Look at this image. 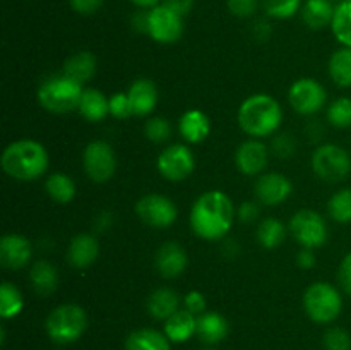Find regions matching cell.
Returning a JSON list of instances; mask_svg holds the SVG:
<instances>
[{
  "mask_svg": "<svg viewBox=\"0 0 351 350\" xmlns=\"http://www.w3.org/2000/svg\"><path fill=\"white\" fill-rule=\"evenodd\" d=\"M237 209L228 194L223 191H208L199 196L191 208L189 223L199 239L221 240L228 235L235 222Z\"/></svg>",
  "mask_w": 351,
  "mask_h": 350,
  "instance_id": "obj_1",
  "label": "cell"
},
{
  "mask_svg": "<svg viewBox=\"0 0 351 350\" xmlns=\"http://www.w3.org/2000/svg\"><path fill=\"white\" fill-rule=\"evenodd\" d=\"M2 170L21 182H31L47 174L50 156L47 148L34 139H19L10 143L0 158Z\"/></svg>",
  "mask_w": 351,
  "mask_h": 350,
  "instance_id": "obj_2",
  "label": "cell"
},
{
  "mask_svg": "<svg viewBox=\"0 0 351 350\" xmlns=\"http://www.w3.org/2000/svg\"><path fill=\"white\" fill-rule=\"evenodd\" d=\"M239 126L252 139H263L278 132L283 122V110L278 100L266 93H256L242 102L239 108Z\"/></svg>",
  "mask_w": 351,
  "mask_h": 350,
  "instance_id": "obj_3",
  "label": "cell"
},
{
  "mask_svg": "<svg viewBox=\"0 0 351 350\" xmlns=\"http://www.w3.org/2000/svg\"><path fill=\"white\" fill-rule=\"evenodd\" d=\"M82 86L84 84L69 78L64 72L53 74L41 81L36 93L38 103L51 113L74 112L77 110L82 91H84Z\"/></svg>",
  "mask_w": 351,
  "mask_h": 350,
  "instance_id": "obj_4",
  "label": "cell"
},
{
  "mask_svg": "<svg viewBox=\"0 0 351 350\" xmlns=\"http://www.w3.org/2000/svg\"><path fill=\"white\" fill-rule=\"evenodd\" d=\"M45 328L51 342L58 345L74 343L86 333L88 314L77 304H62L48 314Z\"/></svg>",
  "mask_w": 351,
  "mask_h": 350,
  "instance_id": "obj_5",
  "label": "cell"
},
{
  "mask_svg": "<svg viewBox=\"0 0 351 350\" xmlns=\"http://www.w3.org/2000/svg\"><path fill=\"white\" fill-rule=\"evenodd\" d=\"M304 309L314 323L329 325L336 321L343 311L341 292L328 281H315L305 290Z\"/></svg>",
  "mask_w": 351,
  "mask_h": 350,
  "instance_id": "obj_6",
  "label": "cell"
},
{
  "mask_svg": "<svg viewBox=\"0 0 351 350\" xmlns=\"http://www.w3.org/2000/svg\"><path fill=\"white\" fill-rule=\"evenodd\" d=\"M312 170L326 182H339L351 172V156L338 144H322L312 153Z\"/></svg>",
  "mask_w": 351,
  "mask_h": 350,
  "instance_id": "obj_7",
  "label": "cell"
},
{
  "mask_svg": "<svg viewBox=\"0 0 351 350\" xmlns=\"http://www.w3.org/2000/svg\"><path fill=\"white\" fill-rule=\"evenodd\" d=\"M290 232L293 239L305 249H319L328 242V222L314 209H300L290 220Z\"/></svg>",
  "mask_w": 351,
  "mask_h": 350,
  "instance_id": "obj_8",
  "label": "cell"
},
{
  "mask_svg": "<svg viewBox=\"0 0 351 350\" xmlns=\"http://www.w3.org/2000/svg\"><path fill=\"white\" fill-rule=\"evenodd\" d=\"M288 103L300 115H314L328 103V91L315 79H297L288 89Z\"/></svg>",
  "mask_w": 351,
  "mask_h": 350,
  "instance_id": "obj_9",
  "label": "cell"
},
{
  "mask_svg": "<svg viewBox=\"0 0 351 350\" xmlns=\"http://www.w3.org/2000/svg\"><path fill=\"white\" fill-rule=\"evenodd\" d=\"M82 167L93 182L103 184L110 180L117 170L115 151L106 141H91L82 153Z\"/></svg>",
  "mask_w": 351,
  "mask_h": 350,
  "instance_id": "obj_10",
  "label": "cell"
},
{
  "mask_svg": "<svg viewBox=\"0 0 351 350\" xmlns=\"http://www.w3.org/2000/svg\"><path fill=\"white\" fill-rule=\"evenodd\" d=\"M147 34L156 43L171 45L184 34V17L165 3L147 10Z\"/></svg>",
  "mask_w": 351,
  "mask_h": 350,
  "instance_id": "obj_11",
  "label": "cell"
},
{
  "mask_svg": "<svg viewBox=\"0 0 351 350\" xmlns=\"http://www.w3.org/2000/svg\"><path fill=\"white\" fill-rule=\"evenodd\" d=\"M136 213L141 222L154 229L171 226L178 218V208L163 194H147L136 202Z\"/></svg>",
  "mask_w": 351,
  "mask_h": 350,
  "instance_id": "obj_12",
  "label": "cell"
},
{
  "mask_svg": "<svg viewBox=\"0 0 351 350\" xmlns=\"http://www.w3.org/2000/svg\"><path fill=\"white\" fill-rule=\"evenodd\" d=\"M158 172L167 180L180 182L191 177L195 168V156L185 144H170L160 153L156 161Z\"/></svg>",
  "mask_w": 351,
  "mask_h": 350,
  "instance_id": "obj_13",
  "label": "cell"
},
{
  "mask_svg": "<svg viewBox=\"0 0 351 350\" xmlns=\"http://www.w3.org/2000/svg\"><path fill=\"white\" fill-rule=\"evenodd\" d=\"M256 199L266 206H280L293 192V184L280 172L261 174L256 180Z\"/></svg>",
  "mask_w": 351,
  "mask_h": 350,
  "instance_id": "obj_14",
  "label": "cell"
},
{
  "mask_svg": "<svg viewBox=\"0 0 351 350\" xmlns=\"http://www.w3.org/2000/svg\"><path fill=\"white\" fill-rule=\"evenodd\" d=\"M269 151L259 139H247L237 148L235 165L243 175H261L267 167Z\"/></svg>",
  "mask_w": 351,
  "mask_h": 350,
  "instance_id": "obj_15",
  "label": "cell"
},
{
  "mask_svg": "<svg viewBox=\"0 0 351 350\" xmlns=\"http://www.w3.org/2000/svg\"><path fill=\"white\" fill-rule=\"evenodd\" d=\"M33 256L31 242L19 233H7L0 239V264L7 270L27 266Z\"/></svg>",
  "mask_w": 351,
  "mask_h": 350,
  "instance_id": "obj_16",
  "label": "cell"
},
{
  "mask_svg": "<svg viewBox=\"0 0 351 350\" xmlns=\"http://www.w3.org/2000/svg\"><path fill=\"white\" fill-rule=\"evenodd\" d=\"M189 264L187 253L178 242H165L154 256V266L163 278H177L185 271Z\"/></svg>",
  "mask_w": 351,
  "mask_h": 350,
  "instance_id": "obj_17",
  "label": "cell"
},
{
  "mask_svg": "<svg viewBox=\"0 0 351 350\" xmlns=\"http://www.w3.org/2000/svg\"><path fill=\"white\" fill-rule=\"evenodd\" d=\"M127 96L136 117L149 115L158 105V89L151 79H136L127 89Z\"/></svg>",
  "mask_w": 351,
  "mask_h": 350,
  "instance_id": "obj_18",
  "label": "cell"
},
{
  "mask_svg": "<svg viewBox=\"0 0 351 350\" xmlns=\"http://www.w3.org/2000/svg\"><path fill=\"white\" fill-rule=\"evenodd\" d=\"M98 239L91 233H77L69 244L67 261L71 263V266L77 268V270H84V268L91 266L98 259Z\"/></svg>",
  "mask_w": 351,
  "mask_h": 350,
  "instance_id": "obj_19",
  "label": "cell"
},
{
  "mask_svg": "<svg viewBox=\"0 0 351 350\" xmlns=\"http://www.w3.org/2000/svg\"><path fill=\"white\" fill-rule=\"evenodd\" d=\"M178 132L189 144H199L211 132V120L202 110H187L178 120Z\"/></svg>",
  "mask_w": 351,
  "mask_h": 350,
  "instance_id": "obj_20",
  "label": "cell"
},
{
  "mask_svg": "<svg viewBox=\"0 0 351 350\" xmlns=\"http://www.w3.org/2000/svg\"><path fill=\"white\" fill-rule=\"evenodd\" d=\"M230 325L223 314L216 311H206L197 316V333L199 340L208 345L223 342L228 336Z\"/></svg>",
  "mask_w": 351,
  "mask_h": 350,
  "instance_id": "obj_21",
  "label": "cell"
},
{
  "mask_svg": "<svg viewBox=\"0 0 351 350\" xmlns=\"http://www.w3.org/2000/svg\"><path fill=\"white\" fill-rule=\"evenodd\" d=\"M165 335L171 343H185L197 333V316L180 309L165 321Z\"/></svg>",
  "mask_w": 351,
  "mask_h": 350,
  "instance_id": "obj_22",
  "label": "cell"
},
{
  "mask_svg": "<svg viewBox=\"0 0 351 350\" xmlns=\"http://www.w3.org/2000/svg\"><path fill=\"white\" fill-rule=\"evenodd\" d=\"M180 295L177 294L171 288H156L153 294L147 297L146 307L149 316H153L158 321H167L168 318L175 314L177 311H180Z\"/></svg>",
  "mask_w": 351,
  "mask_h": 350,
  "instance_id": "obj_23",
  "label": "cell"
},
{
  "mask_svg": "<svg viewBox=\"0 0 351 350\" xmlns=\"http://www.w3.org/2000/svg\"><path fill=\"white\" fill-rule=\"evenodd\" d=\"M77 112L88 122H101L110 113V98L96 88H84L79 102Z\"/></svg>",
  "mask_w": 351,
  "mask_h": 350,
  "instance_id": "obj_24",
  "label": "cell"
},
{
  "mask_svg": "<svg viewBox=\"0 0 351 350\" xmlns=\"http://www.w3.org/2000/svg\"><path fill=\"white\" fill-rule=\"evenodd\" d=\"M125 350H171V342L165 331L154 328L134 329L125 340Z\"/></svg>",
  "mask_w": 351,
  "mask_h": 350,
  "instance_id": "obj_25",
  "label": "cell"
},
{
  "mask_svg": "<svg viewBox=\"0 0 351 350\" xmlns=\"http://www.w3.org/2000/svg\"><path fill=\"white\" fill-rule=\"evenodd\" d=\"M335 10L336 7L332 5V0H305L300 16L311 30H322L331 26Z\"/></svg>",
  "mask_w": 351,
  "mask_h": 350,
  "instance_id": "obj_26",
  "label": "cell"
},
{
  "mask_svg": "<svg viewBox=\"0 0 351 350\" xmlns=\"http://www.w3.org/2000/svg\"><path fill=\"white\" fill-rule=\"evenodd\" d=\"M29 281L38 295H50L57 290L58 271L47 259H38L29 270Z\"/></svg>",
  "mask_w": 351,
  "mask_h": 350,
  "instance_id": "obj_27",
  "label": "cell"
},
{
  "mask_svg": "<svg viewBox=\"0 0 351 350\" xmlns=\"http://www.w3.org/2000/svg\"><path fill=\"white\" fill-rule=\"evenodd\" d=\"M62 72L81 84H86L96 74V57L91 51H77L64 62Z\"/></svg>",
  "mask_w": 351,
  "mask_h": 350,
  "instance_id": "obj_28",
  "label": "cell"
},
{
  "mask_svg": "<svg viewBox=\"0 0 351 350\" xmlns=\"http://www.w3.org/2000/svg\"><path fill=\"white\" fill-rule=\"evenodd\" d=\"M332 82L339 88H351V48L341 47L332 51L328 64Z\"/></svg>",
  "mask_w": 351,
  "mask_h": 350,
  "instance_id": "obj_29",
  "label": "cell"
},
{
  "mask_svg": "<svg viewBox=\"0 0 351 350\" xmlns=\"http://www.w3.org/2000/svg\"><path fill=\"white\" fill-rule=\"evenodd\" d=\"M45 189L51 201L58 202V205H67L75 196V182L64 172H55V174L48 175Z\"/></svg>",
  "mask_w": 351,
  "mask_h": 350,
  "instance_id": "obj_30",
  "label": "cell"
},
{
  "mask_svg": "<svg viewBox=\"0 0 351 350\" xmlns=\"http://www.w3.org/2000/svg\"><path fill=\"white\" fill-rule=\"evenodd\" d=\"M287 239V226L278 218H264L257 226V242L264 249H276Z\"/></svg>",
  "mask_w": 351,
  "mask_h": 350,
  "instance_id": "obj_31",
  "label": "cell"
},
{
  "mask_svg": "<svg viewBox=\"0 0 351 350\" xmlns=\"http://www.w3.org/2000/svg\"><path fill=\"white\" fill-rule=\"evenodd\" d=\"M23 309L24 299L19 288L10 281H2V285H0V316H2V319L16 318Z\"/></svg>",
  "mask_w": 351,
  "mask_h": 350,
  "instance_id": "obj_32",
  "label": "cell"
},
{
  "mask_svg": "<svg viewBox=\"0 0 351 350\" xmlns=\"http://www.w3.org/2000/svg\"><path fill=\"white\" fill-rule=\"evenodd\" d=\"M331 31L341 47L351 48V0H345L336 5Z\"/></svg>",
  "mask_w": 351,
  "mask_h": 350,
  "instance_id": "obj_33",
  "label": "cell"
},
{
  "mask_svg": "<svg viewBox=\"0 0 351 350\" xmlns=\"http://www.w3.org/2000/svg\"><path fill=\"white\" fill-rule=\"evenodd\" d=\"M302 0H261L264 14L271 19H291L302 10Z\"/></svg>",
  "mask_w": 351,
  "mask_h": 350,
  "instance_id": "obj_34",
  "label": "cell"
},
{
  "mask_svg": "<svg viewBox=\"0 0 351 350\" xmlns=\"http://www.w3.org/2000/svg\"><path fill=\"white\" fill-rule=\"evenodd\" d=\"M328 213L335 222L351 223V187L335 192L328 202Z\"/></svg>",
  "mask_w": 351,
  "mask_h": 350,
  "instance_id": "obj_35",
  "label": "cell"
},
{
  "mask_svg": "<svg viewBox=\"0 0 351 350\" xmlns=\"http://www.w3.org/2000/svg\"><path fill=\"white\" fill-rule=\"evenodd\" d=\"M328 120L331 126L338 127V129L351 127V98L341 96V98L335 100L328 106Z\"/></svg>",
  "mask_w": 351,
  "mask_h": 350,
  "instance_id": "obj_36",
  "label": "cell"
},
{
  "mask_svg": "<svg viewBox=\"0 0 351 350\" xmlns=\"http://www.w3.org/2000/svg\"><path fill=\"white\" fill-rule=\"evenodd\" d=\"M144 134H146L147 139L153 141V143H165V141L170 139L171 126L167 119H163V117H151V119H147L146 124H144Z\"/></svg>",
  "mask_w": 351,
  "mask_h": 350,
  "instance_id": "obj_37",
  "label": "cell"
},
{
  "mask_svg": "<svg viewBox=\"0 0 351 350\" xmlns=\"http://www.w3.org/2000/svg\"><path fill=\"white\" fill-rule=\"evenodd\" d=\"M322 345L326 350H351V335L345 328L332 326L322 336Z\"/></svg>",
  "mask_w": 351,
  "mask_h": 350,
  "instance_id": "obj_38",
  "label": "cell"
},
{
  "mask_svg": "<svg viewBox=\"0 0 351 350\" xmlns=\"http://www.w3.org/2000/svg\"><path fill=\"white\" fill-rule=\"evenodd\" d=\"M110 115L120 120L129 119V117L134 115L127 93L119 91V93H113V95L110 96Z\"/></svg>",
  "mask_w": 351,
  "mask_h": 350,
  "instance_id": "obj_39",
  "label": "cell"
},
{
  "mask_svg": "<svg viewBox=\"0 0 351 350\" xmlns=\"http://www.w3.org/2000/svg\"><path fill=\"white\" fill-rule=\"evenodd\" d=\"M226 7H228L230 14L240 19H247L252 17L259 9V0H226Z\"/></svg>",
  "mask_w": 351,
  "mask_h": 350,
  "instance_id": "obj_40",
  "label": "cell"
},
{
  "mask_svg": "<svg viewBox=\"0 0 351 350\" xmlns=\"http://www.w3.org/2000/svg\"><path fill=\"white\" fill-rule=\"evenodd\" d=\"M273 153L280 158H290L293 156L295 150H297V144H295V139L290 136V134H276L273 139Z\"/></svg>",
  "mask_w": 351,
  "mask_h": 350,
  "instance_id": "obj_41",
  "label": "cell"
},
{
  "mask_svg": "<svg viewBox=\"0 0 351 350\" xmlns=\"http://www.w3.org/2000/svg\"><path fill=\"white\" fill-rule=\"evenodd\" d=\"M206 307H208V302H206V295L202 292L191 290L184 297V309H187L192 314H202V312H206Z\"/></svg>",
  "mask_w": 351,
  "mask_h": 350,
  "instance_id": "obj_42",
  "label": "cell"
},
{
  "mask_svg": "<svg viewBox=\"0 0 351 350\" xmlns=\"http://www.w3.org/2000/svg\"><path fill=\"white\" fill-rule=\"evenodd\" d=\"M72 10L82 16H91V14L98 12L103 5V0H69Z\"/></svg>",
  "mask_w": 351,
  "mask_h": 350,
  "instance_id": "obj_43",
  "label": "cell"
},
{
  "mask_svg": "<svg viewBox=\"0 0 351 350\" xmlns=\"http://www.w3.org/2000/svg\"><path fill=\"white\" fill-rule=\"evenodd\" d=\"M338 281L339 285H341L343 290L348 295H351V253L346 254V256L343 257L341 264H339Z\"/></svg>",
  "mask_w": 351,
  "mask_h": 350,
  "instance_id": "obj_44",
  "label": "cell"
},
{
  "mask_svg": "<svg viewBox=\"0 0 351 350\" xmlns=\"http://www.w3.org/2000/svg\"><path fill=\"white\" fill-rule=\"evenodd\" d=\"M257 202L259 201H245L240 205L239 211H237V216H239L240 222L249 223L254 222L259 216V205Z\"/></svg>",
  "mask_w": 351,
  "mask_h": 350,
  "instance_id": "obj_45",
  "label": "cell"
},
{
  "mask_svg": "<svg viewBox=\"0 0 351 350\" xmlns=\"http://www.w3.org/2000/svg\"><path fill=\"white\" fill-rule=\"evenodd\" d=\"M163 3L182 17L187 16L194 7V0H163Z\"/></svg>",
  "mask_w": 351,
  "mask_h": 350,
  "instance_id": "obj_46",
  "label": "cell"
},
{
  "mask_svg": "<svg viewBox=\"0 0 351 350\" xmlns=\"http://www.w3.org/2000/svg\"><path fill=\"white\" fill-rule=\"evenodd\" d=\"M317 259H315L314 249H305L302 247L300 253L297 254V266L302 268V270H311V268L315 266Z\"/></svg>",
  "mask_w": 351,
  "mask_h": 350,
  "instance_id": "obj_47",
  "label": "cell"
},
{
  "mask_svg": "<svg viewBox=\"0 0 351 350\" xmlns=\"http://www.w3.org/2000/svg\"><path fill=\"white\" fill-rule=\"evenodd\" d=\"M271 31H273V27H271V24L267 23V21L261 19L254 24V36H256L257 40H267V38L271 36Z\"/></svg>",
  "mask_w": 351,
  "mask_h": 350,
  "instance_id": "obj_48",
  "label": "cell"
},
{
  "mask_svg": "<svg viewBox=\"0 0 351 350\" xmlns=\"http://www.w3.org/2000/svg\"><path fill=\"white\" fill-rule=\"evenodd\" d=\"M130 2H132L136 7H139V9L149 10V9H153V7L163 3V0H130Z\"/></svg>",
  "mask_w": 351,
  "mask_h": 350,
  "instance_id": "obj_49",
  "label": "cell"
},
{
  "mask_svg": "<svg viewBox=\"0 0 351 350\" xmlns=\"http://www.w3.org/2000/svg\"><path fill=\"white\" fill-rule=\"evenodd\" d=\"M204 350H215V349H204Z\"/></svg>",
  "mask_w": 351,
  "mask_h": 350,
  "instance_id": "obj_50",
  "label": "cell"
},
{
  "mask_svg": "<svg viewBox=\"0 0 351 350\" xmlns=\"http://www.w3.org/2000/svg\"><path fill=\"white\" fill-rule=\"evenodd\" d=\"M341 2H345V0H341Z\"/></svg>",
  "mask_w": 351,
  "mask_h": 350,
  "instance_id": "obj_51",
  "label": "cell"
}]
</instances>
